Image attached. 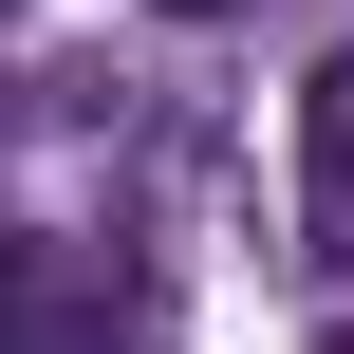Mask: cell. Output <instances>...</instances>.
Segmentation results:
<instances>
[{
  "label": "cell",
  "instance_id": "1",
  "mask_svg": "<svg viewBox=\"0 0 354 354\" xmlns=\"http://www.w3.org/2000/svg\"><path fill=\"white\" fill-rule=\"evenodd\" d=\"M131 336V280L93 243H0V354H112Z\"/></svg>",
  "mask_w": 354,
  "mask_h": 354
},
{
  "label": "cell",
  "instance_id": "2",
  "mask_svg": "<svg viewBox=\"0 0 354 354\" xmlns=\"http://www.w3.org/2000/svg\"><path fill=\"white\" fill-rule=\"evenodd\" d=\"M299 224L354 280V56H317V93H299Z\"/></svg>",
  "mask_w": 354,
  "mask_h": 354
},
{
  "label": "cell",
  "instance_id": "3",
  "mask_svg": "<svg viewBox=\"0 0 354 354\" xmlns=\"http://www.w3.org/2000/svg\"><path fill=\"white\" fill-rule=\"evenodd\" d=\"M168 19H243V0H168Z\"/></svg>",
  "mask_w": 354,
  "mask_h": 354
}]
</instances>
